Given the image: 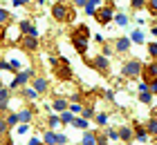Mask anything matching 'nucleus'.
I'll return each mask as SVG.
<instances>
[{"label": "nucleus", "mask_w": 157, "mask_h": 145, "mask_svg": "<svg viewBox=\"0 0 157 145\" xmlns=\"http://www.w3.org/2000/svg\"><path fill=\"white\" fill-rule=\"evenodd\" d=\"M148 54L153 56V60H157V42H148Z\"/></svg>", "instance_id": "7c9ffc66"}, {"label": "nucleus", "mask_w": 157, "mask_h": 145, "mask_svg": "<svg viewBox=\"0 0 157 145\" xmlns=\"http://www.w3.org/2000/svg\"><path fill=\"white\" fill-rule=\"evenodd\" d=\"M81 110H83V107L78 105V103H72V105H70V112H72V114H78Z\"/></svg>", "instance_id": "58836bf2"}, {"label": "nucleus", "mask_w": 157, "mask_h": 145, "mask_svg": "<svg viewBox=\"0 0 157 145\" xmlns=\"http://www.w3.org/2000/svg\"><path fill=\"white\" fill-rule=\"evenodd\" d=\"M20 31H23L25 36H38V31L34 29V25L29 23V20H23V23H20Z\"/></svg>", "instance_id": "9b49d317"}, {"label": "nucleus", "mask_w": 157, "mask_h": 145, "mask_svg": "<svg viewBox=\"0 0 157 145\" xmlns=\"http://www.w3.org/2000/svg\"><path fill=\"white\" fill-rule=\"evenodd\" d=\"M85 2H88V0H74V5H76V7H85Z\"/></svg>", "instance_id": "49530a36"}, {"label": "nucleus", "mask_w": 157, "mask_h": 145, "mask_svg": "<svg viewBox=\"0 0 157 145\" xmlns=\"http://www.w3.org/2000/svg\"><path fill=\"white\" fill-rule=\"evenodd\" d=\"M9 11H7V9H0V25H7V23H9Z\"/></svg>", "instance_id": "cd10ccee"}, {"label": "nucleus", "mask_w": 157, "mask_h": 145, "mask_svg": "<svg viewBox=\"0 0 157 145\" xmlns=\"http://www.w3.org/2000/svg\"><path fill=\"white\" fill-rule=\"evenodd\" d=\"M97 145H108V141H105V136H97Z\"/></svg>", "instance_id": "37998d69"}, {"label": "nucleus", "mask_w": 157, "mask_h": 145, "mask_svg": "<svg viewBox=\"0 0 157 145\" xmlns=\"http://www.w3.org/2000/svg\"><path fill=\"white\" fill-rule=\"evenodd\" d=\"M0 45H5V25H0Z\"/></svg>", "instance_id": "c03bdc74"}, {"label": "nucleus", "mask_w": 157, "mask_h": 145, "mask_svg": "<svg viewBox=\"0 0 157 145\" xmlns=\"http://www.w3.org/2000/svg\"><path fill=\"white\" fill-rule=\"evenodd\" d=\"M141 76H144V81H146V83L155 81V78H157V60L144 65V67H141Z\"/></svg>", "instance_id": "6e6552de"}, {"label": "nucleus", "mask_w": 157, "mask_h": 145, "mask_svg": "<svg viewBox=\"0 0 157 145\" xmlns=\"http://www.w3.org/2000/svg\"><path fill=\"white\" fill-rule=\"evenodd\" d=\"M27 2H29V0H13V5H16V7L18 5H27Z\"/></svg>", "instance_id": "de8ad7c7"}, {"label": "nucleus", "mask_w": 157, "mask_h": 145, "mask_svg": "<svg viewBox=\"0 0 157 145\" xmlns=\"http://www.w3.org/2000/svg\"><path fill=\"white\" fill-rule=\"evenodd\" d=\"M72 125L78 127V129H85V127H88V118H74V121H72Z\"/></svg>", "instance_id": "b1692460"}, {"label": "nucleus", "mask_w": 157, "mask_h": 145, "mask_svg": "<svg viewBox=\"0 0 157 145\" xmlns=\"http://www.w3.org/2000/svg\"><path fill=\"white\" fill-rule=\"evenodd\" d=\"M146 132H148V134H153V136H157V118H151V121H148Z\"/></svg>", "instance_id": "4be33fe9"}, {"label": "nucleus", "mask_w": 157, "mask_h": 145, "mask_svg": "<svg viewBox=\"0 0 157 145\" xmlns=\"http://www.w3.org/2000/svg\"><path fill=\"white\" fill-rule=\"evenodd\" d=\"M27 129H29L27 123H23V125H18V134H27Z\"/></svg>", "instance_id": "79ce46f5"}, {"label": "nucleus", "mask_w": 157, "mask_h": 145, "mask_svg": "<svg viewBox=\"0 0 157 145\" xmlns=\"http://www.w3.org/2000/svg\"><path fill=\"white\" fill-rule=\"evenodd\" d=\"M25 98H29V100H34V98H36L38 96V94H36V89H34V87H25Z\"/></svg>", "instance_id": "393cba45"}, {"label": "nucleus", "mask_w": 157, "mask_h": 145, "mask_svg": "<svg viewBox=\"0 0 157 145\" xmlns=\"http://www.w3.org/2000/svg\"><path fill=\"white\" fill-rule=\"evenodd\" d=\"M99 5H101V0H88V2H85V11H88L90 16H94V11L99 9Z\"/></svg>", "instance_id": "2eb2a0df"}, {"label": "nucleus", "mask_w": 157, "mask_h": 145, "mask_svg": "<svg viewBox=\"0 0 157 145\" xmlns=\"http://www.w3.org/2000/svg\"><path fill=\"white\" fill-rule=\"evenodd\" d=\"M0 69H2V71H11V67H9V63H7V60L0 63Z\"/></svg>", "instance_id": "a19ab883"}, {"label": "nucleus", "mask_w": 157, "mask_h": 145, "mask_svg": "<svg viewBox=\"0 0 157 145\" xmlns=\"http://www.w3.org/2000/svg\"><path fill=\"white\" fill-rule=\"evenodd\" d=\"M52 107H54L56 112H65V107H70V105H67V100H65V98H61V96H59V98L54 100V105H52Z\"/></svg>", "instance_id": "f3484780"}, {"label": "nucleus", "mask_w": 157, "mask_h": 145, "mask_svg": "<svg viewBox=\"0 0 157 145\" xmlns=\"http://www.w3.org/2000/svg\"><path fill=\"white\" fill-rule=\"evenodd\" d=\"M32 118H34V112H32V110H23V112L18 114V121H20V123H29Z\"/></svg>", "instance_id": "a211bd4d"}, {"label": "nucleus", "mask_w": 157, "mask_h": 145, "mask_svg": "<svg viewBox=\"0 0 157 145\" xmlns=\"http://www.w3.org/2000/svg\"><path fill=\"white\" fill-rule=\"evenodd\" d=\"M115 20L119 23V27H126V25H128V16H126V13H117Z\"/></svg>", "instance_id": "bb28decb"}, {"label": "nucleus", "mask_w": 157, "mask_h": 145, "mask_svg": "<svg viewBox=\"0 0 157 145\" xmlns=\"http://www.w3.org/2000/svg\"><path fill=\"white\" fill-rule=\"evenodd\" d=\"M38 2H40V5H43V2H45V0H38Z\"/></svg>", "instance_id": "3c124183"}, {"label": "nucleus", "mask_w": 157, "mask_h": 145, "mask_svg": "<svg viewBox=\"0 0 157 145\" xmlns=\"http://www.w3.org/2000/svg\"><path fill=\"white\" fill-rule=\"evenodd\" d=\"M9 94H11V89H7V87H0V112L7 110V105H9Z\"/></svg>", "instance_id": "9d476101"}, {"label": "nucleus", "mask_w": 157, "mask_h": 145, "mask_svg": "<svg viewBox=\"0 0 157 145\" xmlns=\"http://www.w3.org/2000/svg\"><path fill=\"white\" fill-rule=\"evenodd\" d=\"M29 78H34V69H25V71H18L16 74V78L11 81V87L9 89H16V87H20V85H25Z\"/></svg>", "instance_id": "423d86ee"}, {"label": "nucleus", "mask_w": 157, "mask_h": 145, "mask_svg": "<svg viewBox=\"0 0 157 145\" xmlns=\"http://www.w3.org/2000/svg\"><path fill=\"white\" fill-rule=\"evenodd\" d=\"M52 18L56 20V23H70V20L74 18V11L70 9L65 2H54V7H52Z\"/></svg>", "instance_id": "f257e3e1"}, {"label": "nucleus", "mask_w": 157, "mask_h": 145, "mask_svg": "<svg viewBox=\"0 0 157 145\" xmlns=\"http://www.w3.org/2000/svg\"><path fill=\"white\" fill-rule=\"evenodd\" d=\"M103 96L108 98V100H112V98H115V92H112V89H105V92H103Z\"/></svg>", "instance_id": "ea45409f"}, {"label": "nucleus", "mask_w": 157, "mask_h": 145, "mask_svg": "<svg viewBox=\"0 0 157 145\" xmlns=\"http://www.w3.org/2000/svg\"><path fill=\"white\" fill-rule=\"evenodd\" d=\"M5 123H7V127L16 125V123H18V114H9V116H7V118H5Z\"/></svg>", "instance_id": "c85d7f7f"}, {"label": "nucleus", "mask_w": 157, "mask_h": 145, "mask_svg": "<svg viewBox=\"0 0 157 145\" xmlns=\"http://www.w3.org/2000/svg\"><path fill=\"white\" fill-rule=\"evenodd\" d=\"M130 42H137V45H141V42H144V34H141L139 29H135V31L130 34Z\"/></svg>", "instance_id": "6ab92c4d"}, {"label": "nucleus", "mask_w": 157, "mask_h": 145, "mask_svg": "<svg viewBox=\"0 0 157 145\" xmlns=\"http://www.w3.org/2000/svg\"><path fill=\"white\" fill-rule=\"evenodd\" d=\"M59 125H61V118H59V116H49V127L54 129V127H59Z\"/></svg>", "instance_id": "473e14b6"}, {"label": "nucleus", "mask_w": 157, "mask_h": 145, "mask_svg": "<svg viewBox=\"0 0 157 145\" xmlns=\"http://www.w3.org/2000/svg\"><path fill=\"white\" fill-rule=\"evenodd\" d=\"M146 7H148V11H151L153 16H157V0H146Z\"/></svg>", "instance_id": "a878e982"}, {"label": "nucleus", "mask_w": 157, "mask_h": 145, "mask_svg": "<svg viewBox=\"0 0 157 145\" xmlns=\"http://www.w3.org/2000/svg\"><path fill=\"white\" fill-rule=\"evenodd\" d=\"M151 34H153V36H157V25H153V27H151Z\"/></svg>", "instance_id": "8fccbe9b"}, {"label": "nucleus", "mask_w": 157, "mask_h": 145, "mask_svg": "<svg viewBox=\"0 0 157 145\" xmlns=\"http://www.w3.org/2000/svg\"><path fill=\"white\" fill-rule=\"evenodd\" d=\"M94 121H97V125H105V123H108V114H103V112H101V114H97V116H94Z\"/></svg>", "instance_id": "c756f323"}, {"label": "nucleus", "mask_w": 157, "mask_h": 145, "mask_svg": "<svg viewBox=\"0 0 157 145\" xmlns=\"http://www.w3.org/2000/svg\"><path fill=\"white\" fill-rule=\"evenodd\" d=\"M52 67H54L56 78H59V81H72V78H74L72 67H70L65 60H61V58H59V63H56V65H52Z\"/></svg>", "instance_id": "f03ea898"}, {"label": "nucleus", "mask_w": 157, "mask_h": 145, "mask_svg": "<svg viewBox=\"0 0 157 145\" xmlns=\"http://www.w3.org/2000/svg\"><path fill=\"white\" fill-rule=\"evenodd\" d=\"M110 54H112V49H110V47L103 42V54H101V56H110Z\"/></svg>", "instance_id": "a18cd8bd"}, {"label": "nucleus", "mask_w": 157, "mask_h": 145, "mask_svg": "<svg viewBox=\"0 0 157 145\" xmlns=\"http://www.w3.org/2000/svg\"><path fill=\"white\" fill-rule=\"evenodd\" d=\"M63 143H67V136L65 134H56V145H63Z\"/></svg>", "instance_id": "4c0bfd02"}, {"label": "nucleus", "mask_w": 157, "mask_h": 145, "mask_svg": "<svg viewBox=\"0 0 157 145\" xmlns=\"http://www.w3.org/2000/svg\"><path fill=\"white\" fill-rule=\"evenodd\" d=\"M135 136H137V141L146 143V141H148V132H146V127H144V125H135Z\"/></svg>", "instance_id": "4468645a"}, {"label": "nucleus", "mask_w": 157, "mask_h": 145, "mask_svg": "<svg viewBox=\"0 0 157 145\" xmlns=\"http://www.w3.org/2000/svg\"><path fill=\"white\" fill-rule=\"evenodd\" d=\"M81 145H97V134H94V132H88V134H83V139H81Z\"/></svg>", "instance_id": "dca6fc26"}, {"label": "nucleus", "mask_w": 157, "mask_h": 145, "mask_svg": "<svg viewBox=\"0 0 157 145\" xmlns=\"http://www.w3.org/2000/svg\"><path fill=\"white\" fill-rule=\"evenodd\" d=\"M155 112H157V105H155Z\"/></svg>", "instance_id": "603ef678"}, {"label": "nucleus", "mask_w": 157, "mask_h": 145, "mask_svg": "<svg viewBox=\"0 0 157 145\" xmlns=\"http://www.w3.org/2000/svg\"><path fill=\"white\" fill-rule=\"evenodd\" d=\"M115 49H117L119 54H128V52H130V38L119 36V38L115 40Z\"/></svg>", "instance_id": "1a4fd4ad"}, {"label": "nucleus", "mask_w": 157, "mask_h": 145, "mask_svg": "<svg viewBox=\"0 0 157 145\" xmlns=\"http://www.w3.org/2000/svg\"><path fill=\"white\" fill-rule=\"evenodd\" d=\"M59 118H61L63 125H65V123H72V121H74V114H72V112H63V114L59 116Z\"/></svg>", "instance_id": "5701e85b"}, {"label": "nucleus", "mask_w": 157, "mask_h": 145, "mask_svg": "<svg viewBox=\"0 0 157 145\" xmlns=\"http://www.w3.org/2000/svg\"><path fill=\"white\" fill-rule=\"evenodd\" d=\"M94 18H97L99 25H108L110 20L115 18V9H112V5H105V7H101V9H97L94 11Z\"/></svg>", "instance_id": "20e7f679"}, {"label": "nucleus", "mask_w": 157, "mask_h": 145, "mask_svg": "<svg viewBox=\"0 0 157 145\" xmlns=\"http://www.w3.org/2000/svg\"><path fill=\"white\" fill-rule=\"evenodd\" d=\"M130 7H132V9H144L146 0H130Z\"/></svg>", "instance_id": "2f4dec72"}, {"label": "nucleus", "mask_w": 157, "mask_h": 145, "mask_svg": "<svg viewBox=\"0 0 157 145\" xmlns=\"http://www.w3.org/2000/svg\"><path fill=\"white\" fill-rule=\"evenodd\" d=\"M141 65L139 60H128V63H124V67H121V74H124L126 78H137V76H141Z\"/></svg>", "instance_id": "7ed1b4c3"}, {"label": "nucleus", "mask_w": 157, "mask_h": 145, "mask_svg": "<svg viewBox=\"0 0 157 145\" xmlns=\"http://www.w3.org/2000/svg\"><path fill=\"white\" fill-rule=\"evenodd\" d=\"M20 47L25 49V52H36L38 49V36H25L20 38Z\"/></svg>", "instance_id": "0eeeda50"}, {"label": "nucleus", "mask_w": 157, "mask_h": 145, "mask_svg": "<svg viewBox=\"0 0 157 145\" xmlns=\"http://www.w3.org/2000/svg\"><path fill=\"white\" fill-rule=\"evenodd\" d=\"M81 112H83V118H90V116H94V107H85Z\"/></svg>", "instance_id": "c9c22d12"}, {"label": "nucleus", "mask_w": 157, "mask_h": 145, "mask_svg": "<svg viewBox=\"0 0 157 145\" xmlns=\"http://www.w3.org/2000/svg\"><path fill=\"white\" fill-rule=\"evenodd\" d=\"M115 2H119V0H115Z\"/></svg>", "instance_id": "864d4df0"}, {"label": "nucleus", "mask_w": 157, "mask_h": 145, "mask_svg": "<svg viewBox=\"0 0 157 145\" xmlns=\"http://www.w3.org/2000/svg\"><path fill=\"white\" fill-rule=\"evenodd\" d=\"M29 145H40V141L38 139H29Z\"/></svg>", "instance_id": "09e8293b"}, {"label": "nucleus", "mask_w": 157, "mask_h": 145, "mask_svg": "<svg viewBox=\"0 0 157 145\" xmlns=\"http://www.w3.org/2000/svg\"><path fill=\"white\" fill-rule=\"evenodd\" d=\"M43 141H45V145H56V134L54 132H45L43 134Z\"/></svg>", "instance_id": "412c9836"}, {"label": "nucleus", "mask_w": 157, "mask_h": 145, "mask_svg": "<svg viewBox=\"0 0 157 145\" xmlns=\"http://www.w3.org/2000/svg\"><path fill=\"white\" fill-rule=\"evenodd\" d=\"M90 67H94L97 71H101V74L108 76V71H110V63H108V56H101L99 54L94 60H90Z\"/></svg>", "instance_id": "39448f33"}, {"label": "nucleus", "mask_w": 157, "mask_h": 145, "mask_svg": "<svg viewBox=\"0 0 157 145\" xmlns=\"http://www.w3.org/2000/svg\"><path fill=\"white\" fill-rule=\"evenodd\" d=\"M0 87H2V83H0Z\"/></svg>", "instance_id": "5fc2aeb1"}, {"label": "nucleus", "mask_w": 157, "mask_h": 145, "mask_svg": "<svg viewBox=\"0 0 157 145\" xmlns=\"http://www.w3.org/2000/svg\"><path fill=\"white\" fill-rule=\"evenodd\" d=\"M117 136H119L121 141H126V143H128V141L132 139V129L124 125V127H119V129H117Z\"/></svg>", "instance_id": "ddd939ff"}, {"label": "nucleus", "mask_w": 157, "mask_h": 145, "mask_svg": "<svg viewBox=\"0 0 157 145\" xmlns=\"http://www.w3.org/2000/svg\"><path fill=\"white\" fill-rule=\"evenodd\" d=\"M105 136H108L110 141H119V136H117V129H108V132H105Z\"/></svg>", "instance_id": "e433bc0d"}, {"label": "nucleus", "mask_w": 157, "mask_h": 145, "mask_svg": "<svg viewBox=\"0 0 157 145\" xmlns=\"http://www.w3.org/2000/svg\"><path fill=\"white\" fill-rule=\"evenodd\" d=\"M148 92H151L153 96L157 94V78H155V81H151V83H148Z\"/></svg>", "instance_id": "f704fd0d"}, {"label": "nucleus", "mask_w": 157, "mask_h": 145, "mask_svg": "<svg viewBox=\"0 0 157 145\" xmlns=\"http://www.w3.org/2000/svg\"><path fill=\"white\" fill-rule=\"evenodd\" d=\"M7 129H9V127H7V123L0 121V139H5V136H7Z\"/></svg>", "instance_id": "72a5a7b5"}, {"label": "nucleus", "mask_w": 157, "mask_h": 145, "mask_svg": "<svg viewBox=\"0 0 157 145\" xmlns=\"http://www.w3.org/2000/svg\"><path fill=\"white\" fill-rule=\"evenodd\" d=\"M139 100H141V103H146V105H151L153 103V94L148 92V89L146 92H139Z\"/></svg>", "instance_id": "aec40b11"}, {"label": "nucleus", "mask_w": 157, "mask_h": 145, "mask_svg": "<svg viewBox=\"0 0 157 145\" xmlns=\"http://www.w3.org/2000/svg\"><path fill=\"white\" fill-rule=\"evenodd\" d=\"M47 78H36L34 81V89H36V94H45L47 92Z\"/></svg>", "instance_id": "f8f14e48"}]
</instances>
